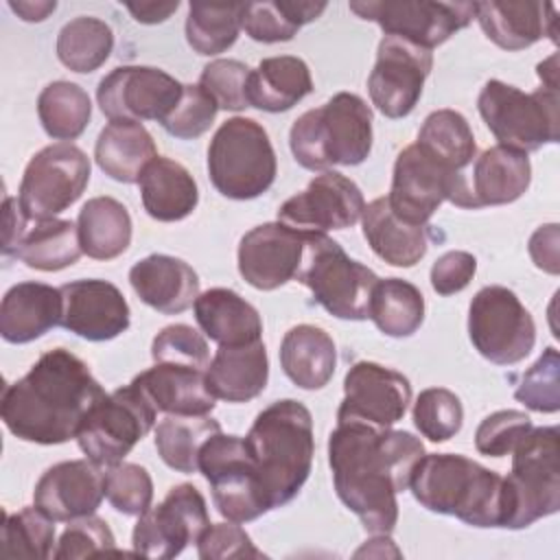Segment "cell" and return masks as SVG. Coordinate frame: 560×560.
<instances>
[{"instance_id":"6da1fadb","label":"cell","mask_w":560,"mask_h":560,"mask_svg":"<svg viewBox=\"0 0 560 560\" xmlns=\"http://www.w3.org/2000/svg\"><path fill=\"white\" fill-rule=\"evenodd\" d=\"M422 455L420 438L392 427L337 422L328 435L335 492L370 534H389L396 527V494L409 488Z\"/></svg>"},{"instance_id":"7a4b0ae2","label":"cell","mask_w":560,"mask_h":560,"mask_svg":"<svg viewBox=\"0 0 560 560\" xmlns=\"http://www.w3.org/2000/svg\"><path fill=\"white\" fill-rule=\"evenodd\" d=\"M103 398L105 389L88 363L66 348H52L4 387L0 413L18 440L52 446L77 440L85 416Z\"/></svg>"},{"instance_id":"3957f363","label":"cell","mask_w":560,"mask_h":560,"mask_svg":"<svg viewBox=\"0 0 560 560\" xmlns=\"http://www.w3.org/2000/svg\"><path fill=\"white\" fill-rule=\"evenodd\" d=\"M245 446L271 510L282 508L298 497L311 475L315 455L313 416L300 400H276L256 416L245 435Z\"/></svg>"},{"instance_id":"277c9868","label":"cell","mask_w":560,"mask_h":560,"mask_svg":"<svg viewBox=\"0 0 560 560\" xmlns=\"http://www.w3.org/2000/svg\"><path fill=\"white\" fill-rule=\"evenodd\" d=\"M409 490L429 512L455 516L472 527H503V477L459 453H424Z\"/></svg>"},{"instance_id":"5b68a950","label":"cell","mask_w":560,"mask_h":560,"mask_svg":"<svg viewBox=\"0 0 560 560\" xmlns=\"http://www.w3.org/2000/svg\"><path fill=\"white\" fill-rule=\"evenodd\" d=\"M289 147L306 171L359 166L372 151V109L359 94L337 92L291 125Z\"/></svg>"},{"instance_id":"8992f818","label":"cell","mask_w":560,"mask_h":560,"mask_svg":"<svg viewBox=\"0 0 560 560\" xmlns=\"http://www.w3.org/2000/svg\"><path fill=\"white\" fill-rule=\"evenodd\" d=\"M558 427H532L514 446L512 470L503 477L505 529H523L560 510Z\"/></svg>"},{"instance_id":"52a82bcc","label":"cell","mask_w":560,"mask_h":560,"mask_svg":"<svg viewBox=\"0 0 560 560\" xmlns=\"http://www.w3.org/2000/svg\"><path fill=\"white\" fill-rule=\"evenodd\" d=\"M208 175L219 195L247 201L265 195L278 175L269 133L245 116L228 118L208 144Z\"/></svg>"},{"instance_id":"ba28073f","label":"cell","mask_w":560,"mask_h":560,"mask_svg":"<svg viewBox=\"0 0 560 560\" xmlns=\"http://www.w3.org/2000/svg\"><path fill=\"white\" fill-rule=\"evenodd\" d=\"M313 300L339 319L361 322L370 315L372 291L378 276L363 262L350 258L328 234H306L302 262L295 276Z\"/></svg>"},{"instance_id":"9c48e42d","label":"cell","mask_w":560,"mask_h":560,"mask_svg":"<svg viewBox=\"0 0 560 560\" xmlns=\"http://www.w3.org/2000/svg\"><path fill=\"white\" fill-rule=\"evenodd\" d=\"M477 109L499 144L529 153L560 138V94L538 88L523 92L499 79L483 83Z\"/></svg>"},{"instance_id":"30bf717a","label":"cell","mask_w":560,"mask_h":560,"mask_svg":"<svg viewBox=\"0 0 560 560\" xmlns=\"http://www.w3.org/2000/svg\"><path fill=\"white\" fill-rule=\"evenodd\" d=\"M199 472L212 490L217 512L234 523H249L271 510L245 438L214 433L199 451Z\"/></svg>"},{"instance_id":"8fae6325","label":"cell","mask_w":560,"mask_h":560,"mask_svg":"<svg viewBox=\"0 0 560 560\" xmlns=\"http://www.w3.org/2000/svg\"><path fill=\"white\" fill-rule=\"evenodd\" d=\"M444 201L472 210L466 173L444 168L416 142L405 147L396 155L392 188L387 195V203L394 214L407 223L427 225Z\"/></svg>"},{"instance_id":"7c38bea8","label":"cell","mask_w":560,"mask_h":560,"mask_svg":"<svg viewBox=\"0 0 560 560\" xmlns=\"http://www.w3.org/2000/svg\"><path fill=\"white\" fill-rule=\"evenodd\" d=\"M468 337L490 363L514 365L534 350L536 324L512 289L488 284L470 300Z\"/></svg>"},{"instance_id":"4fadbf2b","label":"cell","mask_w":560,"mask_h":560,"mask_svg":"<svg viewBox=\"0 0 560 560\" xmlns=\"http://www.w3.org/2000/svg\"><path fill=\"white\" fill-rule=\"evenodd\" d=\"M155 407L133 383L118 387L85 416L77 433L79 448L98 466L118 464L155 427Z\"/></svg>"},{"instance_id":"5bb4252c","label":"cell","mask_w":560,"mask_h":560,"mask_svg":"<svg viewBox=\"0 0 560 560\" xmlns=\"http://www.w3.org/2000/svg\"><path fill=\"white\" fill-rule=\"evenodd\" d=\"M90 158L72 142H55L39 149L26 164L18 201L33 221L55 219L70 208L90 182Z\"/></svg>"},{"instance_id":"9a60e30c","label":"cell","mask_w":560,"mask_h":560,"mask_svg":"<svg viewBox=\"0 0 560 560\" xmlns=\"http://www.w3.org/2000/svg\"><path fill=\"white\" fill-rule=\"evenodd\" d=\"M350 11L376 22L385 35L418 44L427 50L451 39L475 18V2L431 0H352Z\"/></svg>"},{"instance_id":"2e32d148","label":"cell","mask_w":560,"mask_h":560,"mask_svg":"<svg viewBox=\"0 0 560 560\" xmlns=\"http://www.w3.org/2000/svg\"><path fill=\"white\" fill-rule=\"evenodd\" d=\"M208 525L210 516L203 494L192 483H177L158 505L138 516L131 547L138 556L168 560L188 545H197Z\"/></svg>"},{"instance_id":"e0dca14e","label":"cell","mask_w":560,"mask_h":560,"mask_svg":"<svg viewBox=\"0 0 560 560\" xmlns=\"http://www.w3.org/2000/svg\"><path fill=\"white\" fill-rule=\"evenodd\" d=\"M184 83L153 66H118L98 81L96 101L109 120L162 122L182 98Z\"/></svg>"},{"instance_id":"ac0fdd59","label":"cell","mask_w":560,"mask_h":560,"mask_svg":"<svg viewBox=\"0 0 560 560\" xmlns=\"http://www.w3.org/2000/svg\"><path fill=\"white\" fill-rule=\"evenodd\" d=\"M431 68V50L407 39L385 35L378 42L376 61L368 77L372 105L394 120L409 116L422 96Z\"/></svg>"},{"instance_id":"d6986e66","label":"cell","mask_w":560,"mask_h":560,"mask_svg":"<svg viewBox=\"0 0 560 560\" xmlns=\"http://www.w3.org/2000/svg\"><path fill=\"white\" fill-rule=\"evenodd\" d=\"M411 402V383L405 374L374 361H357L343 378V400L337 422H363L389 429L400 422Z\"/></svg>"},{"instance_id":"ffe728a7","label":"cell","mask_w":560,"mask_h":560,"mask_svg":"<svg viewBox=\"0 0 560 560\" xmlns=\"http://www.w3.org/2000/svg\"><path fill=\"white\" fill-rule=\"evenodd\" d=\"M365 199L361 188L337 171L313 177L302 192H295L278 208V221L300 230L326 234L346 230L361 221Z\"/></svg>"},{"instance_id":"44dd1931","label":"cell","mask_w":560,"mask_h":560,"mask_svg":"<svg viewBox=\"0 0 560 560\" xmlns=\"http://www.w3.org/2000/svg\"><path fill=\"white\" fill-rule=\"evenodd\" d=\"M59 326L85 341H109L129 328L131 311L122 291L109 280L83 278L59 287Z\"/></svg>"},{"instance_id":"7402d4cb","label":"cell","mask_w":560,"mask_h":560,"mask_svg":"<svg viewBox=\"0 0 560 560\" xmlns=\"http://www.w3.org/2000/svg\"><path fill=\"white\" fill-rule=\"evenodd\" d=\"M306 234L280 221L252 228L238 243V273L258 291H273L295 280Z\"/></svg>"},{"instance_id":"603a6c76","label":"cell","mask_w":560,"mask_h":560,"mask_svg":"<svg viewBox=\"0 0 560 560\" xmlns=\"http://www.w3.org/2000/svg\"><path fill=\"white\" fill-rule=\"evenodd\" d=\"M105 497L103 466L92 459H68L42 472L33 490V505L55 523H70L98 510Z\"/></svg>"},{"instance_id":"cb8c5ba5","label":"cell","mask_w":560,"mask_h":560,"mask_svg":"<svg viewBox=\"0 0 560 560\" xmlns=\"http://www.w3.org/2000/svg\"><path fill=\"white\" fill-rule=\"evenodd\" d=\"M475 18L486 37L503 50H523L542 37L558 42L556 4L529 0L475 2Z\"/></svg>"},{"instance_id":"d4e9b609","label":"cell","mask_w":560,"mask_h":560,"mask_svg":"<svg viewBox=\"0 0 560 560\" xmlns=\"http://www.w3.org/2000/svg\"><path fill=\"white\" fill-rule=\"evenodd\" d=\"M136 295L162 315L184 313L199 298V276L182 258L149 254L129 269Z\"/></svg>"},{"instance_id":"484cf974","label":"cell","mask_w":560,"mask_h":560,"mask_svg":"<svg viewBox=\"0 0 560 560\" xmlns=\"http://www.w3.org/2000/svg\"><path fill=\"white\" fill-rule=\"evenodd\" d=\"M144 398L166 416H208L217 398L206 385V370L177 363H155L131 381Z\"/></svg>"},{"instance_id":"4316f807","label":"cell","mask_w":560,"mask_h":560,"mask_svg":"<svg viewBox=\"0 0 560 560\" xmlns=\"http://www.w3.org/2000/svg\"><path fill=\"white\" fill-rule=\"evenodd\" d=\"M470 190V208L503 206L521 199L532 182V164L527 153L494 144L472 162L466 173Z\"/></svg>"},{"instance_id":"83f0119b","label":"cell","mask_w":560,"mask_h":560,"mask_svg":"<svg viewBox=\"0 0 560 560\" xmlns=\"http://www.w3.org/2000/svg\"><path fill=\"white\" fill-rule=\"evenodd\" d=\"M61 291L44 282H18L0 302V335L7 343H31L59 326Z\"/></svg>"},{"instance_id":"f1b7e54d","label":"cell","mask_w":560,"mask_h":560,"mask_svg":"<svg viewBox=\"0 0 560 560\" xmlns=\"http://www.w3.org/2000/svg\"><path fill=\"white\" fill-rule=\"evenodd\" d=\"M269 381L267 348L260 341L219 346L206 368V385L217 400L249 402L262 394Z\"/></svg>"},{"instance_id":"f546056e","label":"cell","mask_w":560,"mask_h":560,"mask_svg":"<svg viewBox=\"0 0 560 560\" xmlns=\"http://www.w3.org/2000/svg\"><path fill=\"white\" fill-rule=\"evenodd\" d=\"M138 186L144 212L162 223L190 217L199 203L195 177L173 158L155 155L142 171Z\"/></svg>"},{"instance_id":"4dcf8cb0","label":"cell","mask_w":560,"mask_h":560,"mask_svg":"<svg viewBox=\"0 0 560 560\" xmlns=\"http://www.w3.org/2000/svg\"><path fill=\"white\" fill-rule=\"evenodd\" d=\"M192 308L201 332L219 346H243L262 339L260 313L232 289H208L199 293Z\"/></svg>"},{"instance_id":"1f68e13d","label":"cell","mask_w":560,"mask_h":560,"mask_svg":"<svg viewBox=\"0 0 560 560\" xmlns=\"http://www.w3.org/2000/svg\"><path fill=\"white\" fill-rule=\"evenodd\" d=\"M361 225L372 252L392 267H413L427 254L429 225H413L396 217L387 197H376L365 203Z\"/></svg>"},{"instance_id":"d6a6232c","label":"cell","mask_w":560,"mask_h":560,"mask_svg":"<svg viewBox=\"0 0 560 560\" xmlns=\"http://www.w3.org/2000/svg\"><path fill=\"white\" fill-rule=\"evenodd\" d=\"M280 365L300 389H322L335 374L337 348L332 337L313 324L289 328L280 341Z\"/></svg>"},{"instance_id":"836d02e7","label":"cell","mask_w":560,"mask_h":560,"mask_svg":"<svg viewBox=\"0 0 560 560\" xmlns=\"http://www.w3.org/2000/svg\"><path fill=\"white\" fill-rule=\"evenodd\" d=\"M155 155L158 149L149 129L131 120H109L94 144L98 168L120 184H138L142 171Z\"/></svg>"},{"instance_id":"e575fe53","label":"cell","mask_w":560,"mask_h":560,"mask_svg":"<svg viewBox=\"0 0 560 560\" xmlns=\"http://www.w3.org/2000/svg\"><path fill=\"white\" fill-rule=\"evenodd\" d=\"M313 92V77L304 59L293 55L265 57L249 74V107L280 114Z\"/></svg>"},{"instance_id":"d590c367","label":"cell","mask_w":560,"mask_h":560,"mask_svg":"<svg viewBox=\"0 0 560 560\" xmlns=\"http://www.w3.org/2000/svg\"><path fill=\"white\" fill-rule=\"evenodd\" d=\"M81 249L94 260H112L127 252L131 243V214L114 197H92L77 217Z\"/></svg>"},{"instance_id":"8d00e7d4","label":"cell","mask_w":560,"mask_h":560,"mask_svg":"<svg viewBox=\"0 0 560 560\" xmlns=\"http://www.w3.org/2000/svg\"><path fill=\"white\" fill-rule=\"evenodd\" d=\"M81 241L77 223L70 219H42L26 228L15 258L37 271H61L81 258Z\"/></svg>"},{"instance_id":"74e56055","label":"cell","mask_w":560,"mask_h":560,"mask_svg":"<svg viewBox=\"0 0 560 560\" xmlns=\"http://www.w3.org/2000/svg\"><path fill=\"white\" fill-rule=\"evenodd\" d=\"M416 144L453 173H466L477 153L472 129L455 109L431 112L418 131Z\"/></svg>"},{"instance_id":"f35d334b","label":"cell","mask_w":560,"mask_h":560,"mask_svg":"<svg viewBox=\"0 0 560 560\" xmlns=\"http://www.w3.org/2000/svg\"><path fill=\"white\" fill-rule=\"evenodd\" d=\"M219 431V420L210 416H166L155 424V448L168 468L192 475L199 472L201 446Z\"/></svg>"},{"instance_id":"ab89813d","label":"cell","mask_w":560,"mask_h":560,"mask_svg":"<svg viewBox=\"0 0 560 560\" xmlns=\"http://www.w3.org/2000/svg\"><path fill=\"white\" fill-rule=\"evenodd\" d=\"M368 317L387 337H411L424 322V295L409 280L378 278Z\"/></svg>"},{"instance_id":"60d3db41","label":"cell","mask_w":560,"mask_h":560,"mask_svg":"<svg viewBox=\"0 0 560 560\" xmlns=\"http://www.w3.org/2000/svg\"><path fill=\"white\" fill-rule=\"evenodd\" d=\"M326 2L313 0H271V2H245L243 31L262 44L289 42L298 31L315 22L324 11Z\"/></svg>"},{"instance_id":"b9f144b4","label":"cell","mask_w":560,"mask_h":560,"mask_svg":"<svg viewBox=\"0 0 560 560\" xmlns=\"http://www.w3.org/2000/svg\"><path fill=\"white\" fill-rule=\"evenodd\" d=\"M245 2H201L188 4L186 42L197 55H219L234 46L243 28Z\"/></svg>"},{"instance_id":"7bdbcfd3","label":"cell","mask_w":560,"mask_h":560,"mask_svg":"<svg viewBox=\"0 0 560 560\" xmlns=\"http://www.w3.org/2000/svg\"><path fill=\"white\" fill-rule=\"evenodd\" d=\"M59 61L79 74L98 70L114 50L112 26L94 15H79L66 22L57 35Z\"/></svg>"},{"instance_id":"ee69618b","label":"cell","mask_w":560,"mask_h":560,"mask_svg":"<svg viewBox=\"0 0 560 560\" xmlns=\"http://www.w3.org/2000/svg\"><path fill=\"white\" fill-rule=\"evenodd\" d=\"M37 116L55 140H77L92 118L88 92L72 81H52L37 96Z\"/></svg>"},{"instance_id":"f6af8a7d","label":"cell","mask_w":560,"mask_h":560,"mask_svg":"<svg viewBox=\"0 0 560 560\" xmlns=\"http://www.w3.org/2000/svg\"><path fill=\"white\" fill-rule=\"evenodd\" d=\"M55 521L39 508L28 505L4 514L2 558L48 560L55 556Z\"/></svg>"},{"instance_id":"bcb514c9","label":"cell","mask_w":560,"mask_h":560,"mask_svg":"<svg viewBox=\"0 0 560 560\" xmlns=\"http://www.w3.org/2000/svg\"><path fill=\"white\" fill-rule=\"evenodd\" d=\"M411 416L420 435L431 442L451 440L464 424L462 400L446 387L422 389L413 402Z\"/></svg>"},{"instance_id":"7dc6e473","label":"cell","mask_w":560,"mask_h":560,"mask_svg":"<svg viewBox=\"0 0 560 560\" xmlns=\"http://www.w3.org/2000/svg\"><path fill=\"white\" fill-rule=\"evenodd\" d=\"M105 499L125 516H140L151 508L153 481L144 466L118 462L105 470Z\"/></svg>"},{"instance_id":"c3c4849f","label":"cell","mask_w":560,"mask_h":560,"mask_svg":"<svg viewBox=\"0 0 560 560\" xmlns=\"http://www.w3.org/2000/svg\"><path fill=\"white\" fill-rule=\"evenodd\" d=\"M514 398L538 413H556L560 409V354L553 346L545 348L514 389Z\"/></svg>"},{"instance_id":"681fc988","label":"cell","mask_w":560,"mask_h":560,"mask_svg":"<svg viewBox=\"0 0 560 560\" xmlns=\"http://www.w3.org/2000/svg\"><path fill=\"white\" fill-rule=\"evenodd\" d=\"M249 74L252 68L238 59H214L203 66L199 88L217 103L219 109L241 112L249 107Z\"/></svg>"},{"instance_id":"f907efd6","label":"cell","mask_w":560,"mask_h":560,"mask_svg":"<svg viewBox=\"0 0 560 560\" xmlns=\"http://www.w3.org/2000/svg\"><path fill=\"white\" fill-rule=\"evenodd\" d=\"M155 363H177L206 370L210 363V348L206 337L188 324L164 326L151 343Z\"/></svg>"},{"instance_id":"816d5d0a","label":"cell","mask_w":560,"mask_h":560,"mask_svg":"<svg viewBox=\"0 0 560 560\" xmlns=\"http://www.w3.org/2000/svg\"><path fill=\"white\" fill-rule=\"evenodd\" d=\"M103 553H122V551L116 547V538L109 525L103 518L90 514V516L70 521V525L63 529V534L57 540L52 558L74 560V558H90V556H103Z\"/></svg>"},{"instance_id":"f5cc1de1","label":"cell","mask_w":560,"mask_h":560,"mask_svg":"<svg viewBox=\"0 0 560 560\" xmlns=\"http://www.w3.org/2000/svg\"><path fill=\"white\" fill-rule=\"evenodd\" d=\"M217 112V103L199 88V83H184L182 98L160 125L173 138L195 140L212 127Z\"/></svg>"},{"instance_id":"db71d44e","label":"cell","mask_w":560,"mask_h":560,"mask_svg":"<svg viewBox=\"0 0 560 560\" xmlns=\"http://www.w3.org/2000/svg\"><path fill=\"white\" fill-rule=\"evenodd\" d=\"M532 418L518 409H501L486 416L475 431V448L488 457H503L514 451L532 429Z\"/></svg>"},{"instance_id":"11a10c76","label":"cell","mask_w":560,"mask_h":560,"mask_svg":"<svg viewBox=\"0 0 560 560\" xmlns=\"http://www.w3.org/2000/svg\"><path fill=\"white\" fill-rule=\"evenodd\" d=\"M197 556L201 560H228V558H265V553L252 542L241 523H210L197 540Z\"/></svg>"},{"instance_id":"9f6ffc18","label":"cell","mask_w":560,"mask_h":560,"mask_svg":"<svg viewBox=\"0 0 560 560\" xmlns=\"http://www.w3.org/2000/svg\"><path fill=\"white\" fill-rule=\"evenodd\" d=\"M477 273V258L464 249L442 254L431 267V287L438 295H453L464 291Z\"/></svg>"},{"instance_id":"6f0895ef","label":"cell","mask_w":560,"mask_h":560,"mask_svg":"<svg viewBox=\"0 0 560 560\" xmlns=\"http://www.w3.org/2000/svg\"><path fill=\"white\" fill-rule=\"evenodd\" d=\"M558 243H560V234H558V223H547L540 225L532 238H529V256L534 260V265L551 276H558L560 271V258H558Z\"/></svg>"},{"instance_id":"680465c9","label":"cell","mask_w":560,"mask_h":560,"mask_svg":"<svg viewBox=\"0 0 560 560\" xmlns=\"http://www.w3.org/2000/svg\"><path fill=\"white\" fill-rule=\"evenodd\" d=\"M28 217L24 214L22 206L13 197H4V230H2V254L13 256L24 232H26Z\"/></svg>"},{"instance_id":"91938a15","label":"cell","mask_w":560,"mask_h":560,"mask_svg":"<svg viewBox=\"0 0 560 560\" xmlns=\"http://www.w3.org/2000/svg\"><path fill=\"white\" fill-rule=\"evenodd\" d=\"M127 11L133 15L136 22L140 24H160L166 22L177 9L179 2L171 0V2H140V4H125Z\"/></svg>"},{"instance_id":"94428289","label":"cell","mask_w":560,"mask_h":560,"mask_svg":"<svg viewBox=\"0 0 560 560\" xmlns=\"http://www.w3.org/2000/svg\"><path fill=\"white\" fill-rule=\"evenodd\" d=\"M9 9L13 13H18L20 20L24 22H44L55 9L57 2L55 0H9Z\"/></svg>"},{"instance_id":"6125c7cd","label":"cell","mask_w":560,"mask_h":560,"mask_svg":"<svg viewBox=\"0 0 560 560\" xmlns=\"http://www.w3.org/2000/svg\"><path fill=\"white\" fill-rule=\"evenodd\" d=\"M536 74L542 81V88L558 90V55H549L545 61L536 66Z\"/></svg>"}]
</instances>
